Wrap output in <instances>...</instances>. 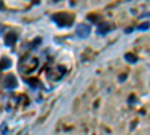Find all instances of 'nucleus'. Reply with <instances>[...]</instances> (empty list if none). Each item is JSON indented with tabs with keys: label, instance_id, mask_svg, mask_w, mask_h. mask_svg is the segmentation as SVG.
I'll use <instances>...</instances> for the list:
<instances>
[{
	"label": "nucleus",
	"instance_id": "obj_1",
	"mask_svg": "<svg viewBox=\"0 0 150 135\" xmlns=\"http://www.w3.org/2000/svg\"><path fill=\"white\" fill-rule=\"evenodd\" d=\"M51 20L54 23H57L60 27H71L74 24V15L66 14V12H62V14H56L51 17Z\"/></svg>",
	"mask_w": 150,
	"mask_h": 135
},
{
	"label": "nucleus",
	"instance_id": "obj_2",
	"mask_svg": "<svg viewBox=\"0 0 150 135\" xmlns=\"http://www.w3.org/2000/svg\"><path fill=\"white\" fill-rule=\"evenodd\" d=\"M90 33H92V27L89 26V24H78V26H77V30H75L77 38H81V39L89 38Z\"/></svg>",
	"mask_w": 150,
	"mask_h": 135
},
{
	"label": "nucleus",
	"instance_id": "obj_3",
	"mask_svg": "<svg viewBox=\"0 0 150 135\" xmlns=\"http://www.w3.org/2000/svg\"><path fill=\"white\" fill-rule=\"evenodd\" d=\"M3 86H5V89H8V90L15 89L17 86H18L17 78H15L14 75H12V74H9V75H6V77H5V80H3Z\"/></svg>",
	"mask_w": 150,
	"mask_h": 135
},
{
	"label": "nucleus",
	"instance_id": "obj_4",
	"mask_svg": "<svg viewBox=\"0 0 150 135\" xmlns=\"http://www.w3.org/2000/svg\"><path fill=\"white\" fill-rule=\"evenodd\" d=\"M111 30H112V27L110 26V24H105V23H101V24L96 27V33H98V35H107V33L111 32Z\"/></svg>",
	"mask_w": 150,
	"mask_h": 135
},
{
	"label": "nucleus",
	"instance_id": "obj_5",
	"mask_svg": "<svg viewBox=\"0 0 150 135\" xmlns=\"http://www.w3.org/2000/svg\"><path fill=\"white\" fill-rule=\"evenodd\" d=\"M17 35L15 33H8L6 36H5V45H8V47H14L15 45V42H17Z\"/></svg>",
	"mask_w": 150,
	"mask_h": 135
},
{
	"label": "nucleus",
	"instance_id": "obj_6",
	"mask_svg": "<svg viewBox=\"0 0 150 135\" xmlns=\"http://www.w3.org/2000/svg\"><path fill=\"white\" fill-rule=\"evenodd\" d=\"M125 60L129 62V63H137L138 62V57H137L135 54H132V53H126L125 54Z\"/></svg>",
	"mask_w": 150,
	"mask_h": 135
},
{
	"label": "nucleus",
	"instance_id": "obj_7",
	"mask_svg": "<svg viewBox=\"0 0 150 135\" xmlns=\"http://www.w3.org/2000/svg\"><path fill=\"white\" fill-rule=\"evenodd\" d=\"M24 81H26L29 86H30V87L32 89H38V87H39V81H38V80H32V78H26V80H24Z\"/></svg>",
	"mask_w": 150,
	"mask_h": 135
},
{
	"label": "nucleus",
	"instance_id": "obj_8",
	"mask_svg": "<svg viewBox=\"0 0 150 135\" xmlns=\"http://www.w3.org/2000/svg\"><path fill=\"white\" fill-rule=\"evenodd\" d=\"M11 65H12V62L5 57V59H2V62H0V69H8Z\"/></svg>",
	"mask_w": 150,
	"mask_h": 135
},
{
	"label": "nucleus",
	"instance_id": "obj_9",
	"mask_svg": "<svg viewBox=\"0 0 150 135\" xmlns=\"http://www.w3.org/2000/svg\"><path fill=\"white\" fill-rule=\"evenodd\" d=\"M135 30H149V23L146 21L144 24H141V26H140V27H137Z\"/></svg>",
	"mask_w": 150,
	"mask_h": 135
},
{
	"label": "nucleus",
	"instance_id": "obj_10",
	"mask_svg": "<svg viewBox=\"0 0 150 135\" xmlns=\"http://www.w3.org/2000/svg\"><path fill=\"white\" fill-rule=\"evenodd\" d=\"M89 20H90V21L99 23V21H101V17H99V15H89Z\"/></svg>",
	"mask_w": 150,
	"mask_h": 135
},
{
	"label": "nucleus",
	"instance_id": "obj_11",
	"mask_svg": "<svg viewBox=\"0 0 150 135\" xmlns=\"http://www.w3.org/2000/svg\"><path fill=\"white\" fill-rule=\"evenodd\" d=\"M39 44H41V38H38V39H35V41L30 44V48H33V47H38Z\"/></svg>",
	"mask_w": 150,
	"mask_h": 135
},
{
	"label": "nucleus",
	"instance_id": "obj_12",
	"mask_svg": "<svg viewBox=\"0 0 150 135\" xmlns=\"http://www.w3.org/2000/svg\"><path fill=\"white\" fill-rule=\"evenodd\" d=\"M126 78H128V75H126V74H123V75H120V77H119V81H120V83H123V81H126Z\"/></svg>",
	"mask_w": 150,
	"mask_h": 135
},
{
	"label": "nucleus",
	"instance_id": "obj_13",
	"mask_svg": "<svg viewBox=\"0 0 150 135\" xmlns=\"http://www.w3.org/2000/svg\"><path fill=\"white\" fill-rule=\"evenodd\" d=\"M128 104H135V96H129V99H128Z\"/></svg>",
	"mask_w": 150,
	"mask_h": 135
},
{
	"label": "nucleus",
	"instance_id": "obj_14",
	"mask_svg": "<svg viewBox=\"0 0 150 135\" xmlns=\"http://www.w3.org/2000/svg\"><path fill=\"white\" fill-rule=\"evenodd\" d=\"M134 30H135L134 27H128V29H125V33H132Z\"/></svg>",
	"mask_w": 150,
	"mask_h": 135
},
{
	"label": "nucleus",
	"instance_id": "obj_15",
	"mask_svg": "<svg viewBox=\"0 0 150 135\" xmlns=\"http://www.w3.org/2000/svg\"><path fill=\"white\" fill-rule=\"evenodd\" d=\"M3 32H5V27H3V26H2V24H0V35H2V33H3Z\"/></svg>",
	"mask_w": 150,
	"mask_h": 135
},
{
	"label": "nucleus",
	"instance_id": "obj_16",
	"mask_svg": "<svg viewBox=\"0 0 150 135\" xmlns=\"http://www.w3.org/2000/svg\"><path fill=\"white\" fill-rule=\"evenodd\" d=\"M0 8H3V3H0Z\"/></svg>",
	"mask_w": 150,
	"mask_h": 135
}]
</instances>
